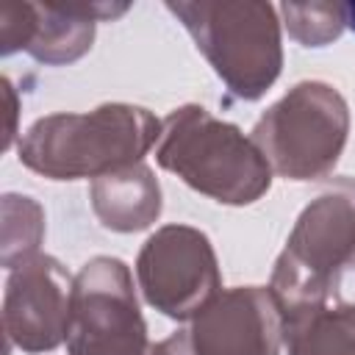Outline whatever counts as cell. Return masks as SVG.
Here are the masks:
<instances>
[{
	"label": "cell",
	"instance_id": "1",
	"mask_svg": "<svg viewBox=\"0 0 355 355\" xmlns=\"http://www.w3.org/2000/svg\"><path fill=\"white\" fill-rule=\"evenodd\" d=\"M158 122L128 105H105L83 116L39 119L19 144V161L50 178L100 175L139 161L158 136Z\"/></svg>",
	"mask_w": 355,
	"mask_h": 355
},
{
	"label": "cell",
	"instance_id": "2",
	"mask_svg": "<svg viewBox=\"0 0 355 355\" xmlns=\"http://www.w3.org/2000/svg\"><path fill=\"white\" fill-rule=\"evenodd\" d=\"M158 161L225 202H252L269 186V166L261 153L205 108H180L166 119Z\"/></svg>",
	"mask_w": 355,
	"mask_h": 355
},
{
	"label": "cell",
	"instance_id": "3",
	"mask_svg": "<svg viewBox=\"0 0 355 355\" xmlns=\"http://www.w3.org/2000/svg\"><path fill=\"white\" fill-rule=\"evenodd\" d=\"M227 86L255 100L280 72V33L266 3H169Z\"/></svg>",
	"mask_w": 355,
	"mask_h": 355
},
{
	"label": "cell",
	"instance_id": "4",
	"mask_svg": "<svg viewBox=\"0 0 355 355\" xmlns=\"http://www.w3.org/2000/svg\"><path fill=\"white\" fill-rule=\"evenodd\" d=\"M347 133L344 100L322 83H300L255 128V141L283 175L313 178L338 158Z\"/></svg>",
	"mask_w": 355,
	"mask_h": 355
},
{
	"label": "cell",
	"instance_id": "5",
	"mask_svg": "<svg viewBox=\"0 0 355 355\" xmlns=\"http://www.w3.org/2000/svg\"><path fill=\"white\" fill-rule=\"evenodd\" d=\"M67 347L72 355H144V324L122 261L94 258L78 275Z\"/></svg>",
	"mask_w": 355,
	"mask_h": 355
},
{
	"label": "cell",
	"instance_id": "6",
	"mask_svg": "<svg viewBox=\"0 0 355 355\" xmlns=\"http://www.w3.org/2000/svg\"><path fill=\"white\" fill-rule=\"evenodd\" d=\"M139 280L164 313L178 319L197 313L219 286L208 239L191 227H164L141 250Z\"/></svg>",
	"mask_w": 355,
	"mask_h": 355
},
{
	"label": "cell",
	"instance_id": "7",
	"mask_svg": "<svg viewBox=\"0 0 355 355\" xmlns=\"http://www.w3.org/2000/svg\"><path fill=\"white\" fill-rule=\"evenodd\" d=\"M355 244V211L341 197H322L308 208L277 263L275 283L280 294L319 291L330 266L352 250Z\"/></svg>",
	"mask_w": 355,
	"mask_h": 355
},
{
	"label": "cell",
	"instance_id": "8",
	"mask_svg": "<svg viewBox=\"0 0 355 355\" xmlns=\"http://www.w3.org/2000/svg\"><path fill=\"white\" fill-rule=\"evenodd\" d=\"M53 258L25 263L6 291V330L22 349H53L69 324V294Z\"/></svg>",
	"mask_w": 355,
	"mask_h": 355
},
{
	"label": "cell",
	"instance_id": "9",
	"mask_svg": "<svg viewBox=\"0 0 355 355\" xmlns=\"http://www.w3.org/2000/svg\"><path fill=\"white\" fill-rule=\"evenodd\" d=\"M277 308L258 288L225 294L197 319L191 344L200 355H275L277 352Z\"/></svg>",
	"mask_w": 355,
	"mask_h": 355
},
{
	"label": "cell",
	"instance_id": "10",
	"mask_svg": "<svg viewBox=\"0 0 355 355\" xmlns=\"http://www.w3.org/2000/svg\"><path fill=\"white\" fill-rule=\"evenodd\" d=\"M33 8V22H31V39L28 50L39 61H72L78 58L94 36V17H114L122 14V8H108V6H36Z\"/></svg>",
	"mask_w": 355,
	"mask_h": 355
},
{
	"label": "cell",
	"instance_id": "11",
	"mask_svg": "<svg viewBox=\"0 0 355 355\" xmlns=\"http://www.w3.org/2000/svg\"><path fill=\"white\" fill-rule=\"evenodd\" d=\"M291 33L305 44H324L336 39L344 28V6L336 3H311V6H283Z\"/></svg>",
	"mask_w": 355,
	"mask_h": 355
},
{
	"label": "cell",
	"instance_id": "12",
	"mask_svg": "<svg viewBox=\"0 0 355 355\" xmlns=\"http://www.w3.org/2000/svg\"><path fill=\"white\" fill-rule=\"evenodd\" d=\"M344 22L355 31V3H349V6H344Z\"/></svg>",
	"mask_w": 355,
	"mask_h": 355
}]
</instances>
